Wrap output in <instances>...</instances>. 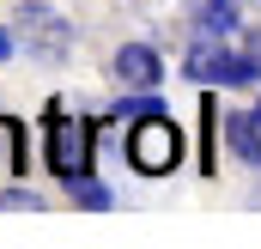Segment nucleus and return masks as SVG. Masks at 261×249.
<instances>
[{"label": "nucleus", "instance_id": "0eeeda50", "mask_svg": "<svg viewBox=\"0 0 261 249\" xmlns=\"http://www.w3.org/2000/svg\"><path fill=\"white\" fill-rule=\"evenodd\" d=\"M231 24H237V6L231 0H206L195 12V31L206 37V43H219V37H231Z\"/></svg>", "mask_w": 261, "mask_h": 249}, {"label": "nucleus", "instance_id": "f03ea898", "mask_svg": "<svg viewBox=\"0 0 261 249\" xmlns=\"http://www.w3.org/2000/svg\"><path fill=\"white\" fill-rule=\"evenodd\" d=\"M128 164L140 177H170L182 164V128H170V116H134V134H128Z\"/></svg>", "mask_w": 261, "mask_h": 249}, {"label": "nucleus", "instance_id": "9d476101", "mask_svg": "<svg viewBox=\"0 0 261 249\" xmlns=\"http://www.w3.org/2000/svg\"><path fill=\"white\" fill-rule=\"evenodd\" d=\"M73 201H79V207H110V188H103V183H79Z\"/></svg>", "mask_w": 261, "mask_h": 249}, {"label": "nucleus", "instance_id": "9b49d317", "mask_svg": "<svg viewBox=\"0 0 261 249\" xmlns=\"http://www.w3.org/2000/svg\"><path fill=\"white\" fill-rule=\"evenodd\" d=\"M116 116H158V104H152V97H122Z\"/></svg>", "mask_w": 261, "mask_h": 249}, {"label": "nucleus", "instance_id": "f257e3e1", "mask_svg": "<svg viewBox=\"0 0 261 249\" xmlns=\"http://www.w3.org/2000/svg\"><path fill=\"white\" fill-rule=\"evenodd\" d=\"M49 170L67 188L97 177V134H91V122H73V116L55 110V122H49Z\"/></svg>", "mask_w": 261, "mask_h": 249}, {"label": "nucleus", "instance_id": "7ed1b4c3", "mask_svg": "<svg viewBox=\"0 0 261 249\" xmlns=\"http://www.w3.org/2000/svg\"><path fill=\"white\" fill-rule=\"evenodd\" d=\"M182 73H189V79H206V85H255L261 61H255V55H231V49H213V43L200 37L195 49L182 55Z\"/></svg>", "mask_w": 261, "mask_h": 249}, {"label": "nucleus", "instance_id": "ddd939ff", "mask_svg": "<svg viewBox=\"0 0 261 249\" xmlns=\"http://www.w3.org/2000/svg\"><path fill=\"white\" fill-rule=\"evenodd\" d=\"M255 122H261V104H255Z\"/></svg>", "mask_w": 261, "mask_h": 249}, {"label": "nucleus", "instance_id": "20e7f679", "mask_svg": "<svg viewBox=\"0 0 261 249\" xmlns=\"http://www.w3.org/2000/svg\"><path fill=\"white\" fill-rule=\"evenodd\" d=\"M110 73H116L128 91H158L164 61H158V49H152V43H122V49H116V61H110Z\"/></svg>", "mask_w": 261, "mask_h": 249}, {"label": "nucleus", "instance_id": "1a4fd4ad", "mask_svg": "<svg viewBox=\"0 0 261 249\" xmlns=\"http://www.w3.org/2000/svg\"><path fill=\"white\" fill-rule=\"evenodd\" d=\"M0 213H43V194H31V188H0Z\"/></svg>", "mask_w": 261, "mask_h": 249}, {"label": "nucleus", "instance_id": "6e6552de", "mask_svg": "<svg viewBox=\"0 0 261 249\" xmlns=\"http://www.w3.org/2000/svg\"><path fill=\"white\" fill-rule=\"evenodd\" d=\"M18 170H24V128L12 116H0V183L18 177Z\"/></svg>", "mask_w": 261, "mask_h": 249}, {"label": "nucleus", "instance_id": "423d86ee", "mask_svg": "<svg viewBox=\"0 0 261 249\" xmlns=\"http://www.w3.org/2000/svg\"><path fill=\"white\" fill-rule=\"evenodd\" d=\"M225 140H231V152H237L249 170H261V122L255 116H231V122H225Z\"/></svg>", "mask_w": 261, "mask_h": 249}, {"label": "nucleus", "instance_id": "f8f14e48", "mask_svg": "<svg viewBox=\"0 0 261 249\" xmlns=\"http://www.w3.org/2000/svg\"><path fill=\"white\" fill-rule=\"evenodd\" d=\"M6 55H12V37H6V31H0V61H6Z\"/></svg>", "mask_w": 261, "mask_h": 249}, {"label": "nucleus", "instance_id": "39448f33", "mask_svg": "<svg viewBox=\"0 0 261 249\" xmlns=\"http://www.w3.org/2000/svg\"><path fill=\"white\" fill-rule=\"evenodd\" d=\"M18 24H24V37H31V49H37V55H49V61L73 49V37H67V24L55 18V12H49V6H18Z\"/></svg>", "mask_w": 261, "mask_h": 249}]
</instances>
